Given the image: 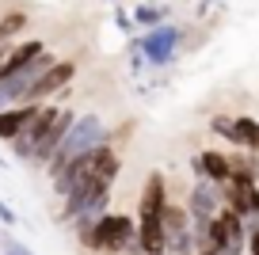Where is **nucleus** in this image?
<instances>
[{
  "mask_svg": "<svg viewBox=\"0 0 259 255\" xmlns=\"http://www.w3.org/2000/svg\"><path fill=\"white\" fill-rule=\"evenodd\" d=\"M111 130L103 126V118H99V114H76V122H73V130H69V134H65V141H61V149L54 152V160H50V176H57V172H61L65 164H69V160H76V156H84V152H92V149H99V145H107L111 141Z\"/></svg>",
  "mask_w": 259,
  "mask_h": 255,
  "instance_id": "obj_1",
  "label": "nucleus"
},
{
  "mask_svg": "<svg viewBox=\"0 0 259 255\" xmlns=\"http://www.w3.org/2000/svg\"><path fill=\"white\" fill-rule=\"evenodd\" d=\"M134 236H138V221H134L130 214H111V209H107V214L96 221V232H92V247H88V251L122 255Z\"/></svg>",
  "mask_w": 259,
  "mask_h": 255,
  "instance_id": "obj_2",
  "label": "nucleus"
},
{
  "mask_svg": "<svg viewBox=\"0 0 259 255\" xmlns=\"http://www.w3.org/2000/svg\"><path fill=\"white\" fill-rule=\"evenodd\" d=\"M183 42V27H171V23H160L153 31H145L138 42H130V46L141 54V61L149 65H168L176 57V46Z\"/></svg>",
  "mask_w": 259,
  "mask_h": 255,
  "instance_id": "obj_3",
  "label": "nucleus"
},
{
  "mask_svg": "<svg viewBox=\"0 0 259 255\" xmlns=\"http://www.w3.org/2000/svg\"><path fill=\"white\" fill-rule=\"evenodd\" d=\"M57 118H61V107L42 103V107H38V114L31 118V126H27L23 134L16 137V141H8V145H12V156H16V160H23V164H31V160H34V149H38V145H42V137H46L50 130H54V122H57Z\"/></svg>",
  "mask_w": 259,
  "mask_h": 255,
  "instance_id": "obj_4",
  "label": "nucleus"
},
{
  "mask_svg": "<svg viewBox=\"0 0 259 255\" xmlns=\"http://www.w3.org/2000/svg\"><path fill=\"white\" fill-rule=\"evenodd\" d=\"M221 206H225V191H221L218 183H210V179H194L191 198H187L191 221H210V217L221 214Z\"/></svg>",
  "mask_w": 259,
  "mask_h": 255,
  "instance_id": "obj_5",
  "label": "nucleus"
},
{
  "mask_svg": "<svg viewBox=\"0 0 259 255\" xmlns=\"http://www.w3.org/2000/svg\"><path fill=\"white\" fill-rule=\"evenodd\" d=\"M73 76H76V61H54V69H46L38 76V84L27 92V103H46L50 96H57L61 88H69Z\"/></svg>",
  "mask_w": 259,
  "mask_h": 255,
  "instance_id": "obj_6",
  "label": "nucleus"
},
{
  "mask_svg": "<svg viewBox=\"0 0 259 255\" xmlns=\"http://www.w3.org/2000/svg\"><path fill=\"white\" fill-rule=\"evenodd\" d=\"M191 172L194 179H210V183L225 187L233 179V164H229V152H218V149H206L191 160Z\"/></svg>",
  "mask_w": 259,
  "mask_h": 255,
  "instance_id": "obj_7",
  "label": "nucleus"
},
{
  "mask_svg": "<svg viewBox=\"0 0 259 255\" xmlns=\"http://www.w3.org/2000/svg\"><path fill=\"white\" fill-rule=\"evenodd\" d=\"M73 122H76V111H73V107H61V118L54 122V130H50V134L42 137V145L34 149V160H31L34 167H50V160H54V152L61 149L65 134L73 130Z\"/></svg>",
  "mask_w": 259,
  "mask_h": 255,
  "instance_id": "obj_8",
  "label": "nucleus"
},
{
  "mask_svg": "<svg viewBox=\"0 0 259 255\" xmlns=\"http://www.w3.org/2000/svg\"><path fill=\"white\" fill-rule=\"evenodd\" d=\"M164 206H168L164 172H149L145 187H141V198H138V217H164Z\"/></svg>",
  "mask_w": 259,
  "mask_h": 255,
  "instance_id": "obj_9",
  "label": "nucleus"
},
{
  "mask_svg": "<svg viewBox=\"0 0 259 255\" xmlns=\"http://www.w3.org/2000/svg\"><path fill=\"white\" fill-rule=\"evenodd\" d=\"M255 179L251 176H233L229 179L225 187H221V191H225V206L229 209H236V214L244 217V221H248L251 217V202H255Z\"/></svg>",
  "mask_w": 259,
  "mask_h": 255,
  "instance_id": "obj_10",
  "label": "nucleus"
},
{
  "mask_svg": "<svg viewBox=\"0 0 259 255\" xmlns=\"http://www.w3.org/2000/svg\"><path fill=\"white\" fill-rule=\"evenodd\" d=\"M38 107H42V103H16V107H4V111H0V141H16V137L31 126V118L38 114Z\"/></svg>",
  "mask_w": 259,
  "mask_h": 255,
  "instance_id": "obj_11",
  "label": "nucleus"
},
{
  "mask_svg": "<svg viewBox=\"0 0 259 255\" xmlns=\"http://www.w3.org/2000/svg\"><path fill=\"white\" fill-rule=\"evenodd\" d=\"M164 16H168V12L156 8V4H138V8L130 12L134 27H141V31H153V27H160V23H164Z\"/></svg>",
  "mask_w": 259,
  "mask_h": 255,
  "instance_id": "obj_12",
  "label": "nucleus"
},
{
  "mask_svg": "<svg viewBox=\"0 0 259 255\" xmlns=\"http://www.w3.org/2000/svg\"><path fill=\"white\" fill-rule=\"evenodd\" d=\"M27 27V12H0V46L12 42Z\"/></svg>",
  "mask_w": 259,
  "mask_h": 255,
  "instance_id": "obj_13",
  "label": "nucleus"
},
{
  "mask_svg": "<svg viewBox=\"0 0 259 255\" xmlns=\"http://www.w3.org/2000/svg\"><path fill=\"white\" fill-rule=\"evenodd\" d=\"M0 255H34L19 236H12L8 229H0Z\"/></svg>",
  "mask_w": 259,
  "mask_h": 255,
  "instance_id": "obj_14",
  "label": "nucleus"
},
{
  "mask_svg": "<svg viewBox=\"0 0 259 255\" xmlns=\"http://www.w3.org/2000/svg\"><path fill=\"white\" fill-rule=\"evenodd\" d=\"M16 225H19V214H16L4 198H0V229H16Z\"/></svg>",
  "mask_w": 259,
  "mask_h": 255,
  "instance_id": "obj_15",
  "label": "nucleus"
},
{
  "mask_svg": "<svg viewBox=\"0 0 259 255\" xmlns=\"http://www.w3.org/2000/svg\"><path fill=\"white\" fill-rule=\"evenodd\" d=\"M114 23H118L122 31H134V19H130V12H114Z\"/></svg>",
  "mask_w": 259,
  "mask_h": 255,
  "instance_id": "obj_16",
  "label": "nucleus"
},
{
  "mask_svg": "<svg viewBox=\"0 0 259 255\" xmlns=\"http://www.w3.org/2000/svg\"><path fill=\"white\" fill-rule=\"evenodd\" d=\"M251 217H259V187H255V202H251Z\"/></svg>",
  "mask_w": 259,
  "mask_h": 255,
  "instance_id": "obj_17",
  "label": "nucleus"
},
{
  "mask_svg": "<svg viewBox=\"0 0 259 255\" xmlns=\"http://www.w3.org/2000/svg\"><path fill=\"white\" fill-rule=\"evenodd\" d=\"M0 167H4V156H0Z\"/></svg>",
  "mask_w": 259,
  "mask_h": 255,
  "instance_id": "obj_18",
  "label": "nucleus"
},
{
  "mask_svg": "<svg viewBox=\"0 0 259 255\" xmlns=\"http://www.w3.org/2000/svg\"><path fill=\"white\" fill-rule=\"evenodd\" d=\"M160 255H168V251H160Z\"/></svg>",
  "mask_w": 259,
  "mask_h": 255,
  "instance_id": "obj_19",
  "label": "nucleus"
},
{
  "mask_svg": "<svg viewBox=\"0 0 259 255\" xmlns=\"http://www.w3.org/2000/svg\"><path fill=\"white\" fill-rule=\"evenodd\" d=\"M114 4H118V0H114Z\"/></svg>",
  "mask_w": 259,
  "mask_h": 255,
  "instance_id": "obj_20",
  "label": "nucleus"
}]
</instances>
